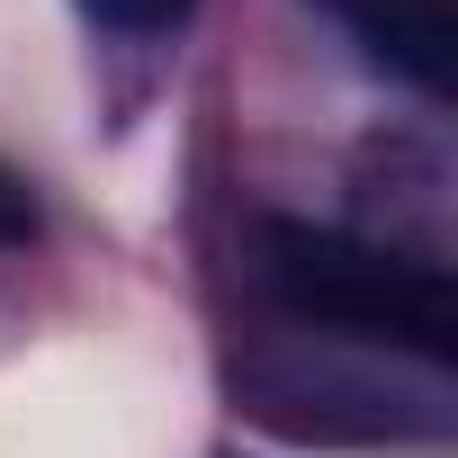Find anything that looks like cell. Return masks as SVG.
Listing matches in <instances>:
<instances>
[{
    "instance_id": "cell-1",
    "label": "cell",
    "mask_w": 458,
    "mask_h": 458,
    "mask_svg": "<svg viewBox=\"0 0 458 458\" xmlns=\"http://www.w3.org/2000/svg\"><path fill=\"white\" fill-rule=\"evenodd\" d=\"M261 288L279 297L288 324H315L333 342L440 369L458 342V306H449V270L342 225H306V216H261Z\"/></svg>"
},
{
    "instance_id": "cell-2",
    "label": "cell",
    "mask_w": 458,
    "mask_h": 458,
    "mask_svg": "<svg viewBox=\"0 0 458 458\" xmlns=\"http://www.w3.org/2000/svg\"><path fill=\"white\" fill-rule=\"evenodd\" d=\"M306 10H324L369 72H386L422 99H449V64H458V10L449 0H306Z\"/></svg>"
},
{
    "instance_id": "cell-3",
    "label": "cell",
    "mask_w": 458,
    "mask_h": 458,
    "mask_svg": "<svg viewBox=\"0 0 458 458\" xmlns=\"http://www.w3.org/2000/svg\"><path fill=\"white\" fill-rule=\"evenodd\" d=\"M72 10L99 28V37H126V46H153V37H171V28H189V10L198 0H72Z\"/></svg>"
},
{
    "instance_id": "cell-4",
    "label": "cell",
    "mask_w": 458,
    "mask_h": 458,
    "mask_svg": "<svg viewBox=\"0 0 458 458\" xmlns=\"http://www.w3.org/2000/svg\"><path fill=\"white\" fill-rule=\"evenodd\" d=\"M46 234V216H37V189L10 171V162H0V252H28Z\"/></svg>"
}]
</instances>
